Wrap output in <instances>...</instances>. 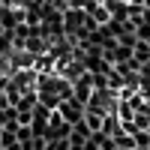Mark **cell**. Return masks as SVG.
<instances>
[{"instance_id": "1", "label": "cell", "mask_w": 150, "mask_h": 150, "mask_svg": "<svg viewBox=\"0 0 150 150\" xmlns=\"http://www.w3.org/2000/svg\"><path fill=\"white\" fill-rule=\"evenodd\" d=\"M90 93H93V72H84V75H78V78L72 81V99H75V102H81V105L87 108Z\"/></svg>"}, {"instance_id": "2", "label": "cell", "mask_w": 150, "mask_h": 150, "mask_svg": "<svg viewBox=\"0 0 150 150\" xmlns=\"http://www.w3.org/2000/svg\"><path fill=\"white\" fill-rule=\"evenodd\" d=\"M57 111H60V117H63L66 123H78V120H84V105L81 102H75V99H63V102L57 105Z\"/></svg>"}, {"instance_id": "3", "label": "cell", "mask_w": 150, "mask_h": 150, "mask_svg": "<svg viewBox=\"0 0 150 150\" xmlns=\"http://www.w3.org/2000/svg\"><path fill=\"white\" fill-rule=\"evenodd\" d=\"M132 60H135V63H147V60H150V42L147 39H135V45H132Z\"/></svg>"}, {"instance_id": "4", "label": "cell", "mask_w": 150, "mask_h": 150, "mask_svg": "<svg viewBox=\"0 0 150 150\" xmlns=\"http://www.w3.org/2000/svg\"><path fill=\"white\" fill-rule=\"evenodd\" d=\"M144 9H150V0H144Z\"/></svg>"}, {"instance_id": "5", "label": "cell", "mask_w": 150, "mask_h": 150, "mask_svg": "<svg viewBox=\"0 0 150 150\" xmlns=\"http://www.w3.org/2000/svg\"><path fill=\"white\" fill-rule=\"evenodd\" d=\"M0 6H6V0H0Z\"/></svg>"}, {"instance_id": "6", "label": "cell", "mask_w": 150, "mask_h": 150, "mask_svg": "<svg viewBox=\"0 0 150 150\" xmlns=\"http://www.w3.org/2000/svg\"><path fill=\"white\" fill-rule=\"evenodd\" d=\"M147 132H150V129H147Z\"/></svg>"}]
</instances>
